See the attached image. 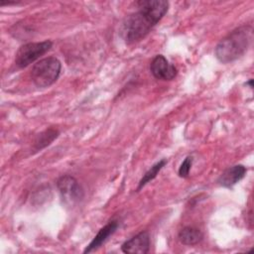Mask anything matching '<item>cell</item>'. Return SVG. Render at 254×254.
Here are the masks:
<instances>
[{"mask_svg": "<svg viewBox=\"0 0 254 254\" xmlns=\"http://www.w3.org/2000/svg\"><path fill=\"white\" fill-rule=\"evenodd\" d=\"M150 70L156 78L162 80H172L178 73L175 65L170 64L162 55H158L152 60L150 64Z\"/></svg>", "mask_w": 254, "mask_h": 254, "instance_id": "cell-6", "label": "cell"}, {"mask_svg": "<svg viewBox=\"0 0 254 254\" xmlns=\"http://www.w3.org/2000/svg\"><path fill=\"white\" fill-rule=\"evenodd\" d=\"M124 253L146 254L150 250V235L147 231H141L121 245Z\"/></svg>", "mask_w": 254, "mask_h": 254, "instance_id": "cell-7", "label": "cell"}, {"mask_svg": "<svg viewBox=\"0 0 254 254\" xmlns=\"http://www.w3.org/2000/svg\"><path fill=\"white\" fill-rule=\"evenodd\" d=\"M253 40V28L243 25L224 37L215 47L216 59L223 63H231L242 57L249 49Z\"/></svg>", "mask_w": 254, "mask_h": 254, "instance_id": "cell-2", "label": "cell"}, {"mask_svg": "<svg viewBox=\"0 0 254 254\" xmlns=\"http://www.w3.org/2000/svg\"><path fill=\"white\" fill-rule=\"evenodd\" d=\"M61 69L62 64L57 58H44L38 61L32 67V81L38 87H49L59 78Z\"/></svg>", "mask_w": 254, "mask_h": 254, "instance_id": "cell-3", "label": "cell"}, {"mask_svg": "<svg viewBox=\"0 0 254 254\" xmlns=\"http://www.w3.org/2000/svg\"><path fill=\"white\" fill-rule=\"evenodd\" d=\"M246 172L247 170L243 165H234L226 169L220 175L217 182L224 188H231L245 177Z\"/></svg>", "mask_w": 254, "mask_h": 254, "instance_id": "cell-8", "label": "cell"}, {"mask_svg": "<svg viewBox=\"0 0 254 254\" xmlns=\"http://www.w3.org/2000/svg\"><path fill=\"white\" fill-rule=\"evenodd\" d=\"M57 188L63 200L69 205L79 202L84 196V191L80 184L75 178L69 175L62 176L57 181Z\"/></svg>", "mask_w": 254, "mask_h": 254, "instance_id": "cell-5", "label": "cell"}, {"mask_svg": "<svg viewBox=\"0 0 254 254\" xmlns=\"http://www.w3.org/2000/svg\"><path fill=\"white\" fill-rule=\"evenodd\" d=\"M167 164V161L165 159L157 162L156 164H154L142 177V179L140 180L139 184H138V188H137V191H139L145 185H147L149 182H151L152 180H154L157 175L159 174V172L164 168V166Z\"/></svg>", "mask_w": 254, "mask_h": 254, "instance_id": "cell-11", "label": "cell"}, {"mask_svg": "<svg viewBox=\"0 0 254 254\" xmlns=\"http://www.w3.org/2000/svg\"><path fill=\"white\" fill-rule=\"evenodd\" d=\"M59 136V131L54 128H50L39 134L35 141V147L37 150H41L50 145Z\"/></svg>", "mask_w": 254, "mask_h": 254, "instance_id": "cell-12", "label": "cell"}, {"mask_svg": "<svg viewBox=\"0 0 254 254\" xmlns=\"http://www.w3.org/2000/svg\"><path fill=\"white\" fill-rule=\"evenodd\" d=\"M191 165H192V157L191 156H188L183 161V163L181 164V166L179 168V171H178L179 176L181 178H188L189 175H190V171Z\"/></svg>", "mask_w": 254, "mask_h": 254, "instance_id": "cell-13", "label": "cell"}, {"mask_svg": "<svg viewBox=\"0 0 254 254\" xmlns=\"http://www.w3.org/2000/svg\"><path fill=\"white\" fill-rule=\"evenodd\" d=\"M246 85H249L250 88H253V79H249V80L246 82Z\"/></svg>", "mask_w": 254, "mask_h": 254, "instance_id": "cell-14", "label": "cell"}, {"mask_svg": "<svg viewBox=\"0 0 254 254\" xmlns=\"http://www.w3.org/2000/svg\"><path fill=\"white\" fill-rule=\"evenodd\" d=\"M136 5L139 10L128 15L121 26V35L128 44L146 37L169 9V2L165 0H141Z\"/></svg>", "mask_w": 254, "mask_h": 254, "instance_id": "cell-1", "label": "cell"}, {"mask_svg": "<svg viewBox=\"0 0 254 254\" xmlns=\"http://www.w3.org/2000/svg\"><path fill=\"white\" fill-rule=\"evenodd\" d=\"M52 46L53 43L49 40L24 44L16 52L15 64L21 68L26 67L50 51Z\"/></svg>", "mask_w": 254, "mask_h": 254, "instance_id": "cell-4", "label": "cell"}, {"mask_svg": "<svg viewBox=\"0 0 254 254\" xmlns=\"http://www.w3.org/2000/svg\"><path fill=\"white\" fill-rule=\"evenodd\" d=\"M117 227H118V222L116 220H112L107 224H105L103 227H101L97 232V234L94 236V238L91 240V242L85 247V249L83 250V253H90L93 250L100 247L107 240V238L116 231Z\"/></svg>", "mask_w": 254, "mask_h": 254, "instance_id": "cell-9", "label": "cell"}, {"mask_svg": "<svg viewBox=\"0 0 254 254\" xmlns=\"http://www.w3.org/2000/svg\"><path fill=\"white\" fill-rule=\"evenodd\" d=\"M178 238L182 244L187 246H193L198 244L202 240L203 234L196 227L186 226L180 230Z\"/></svg>", "mask_w": 254, "mask_h": 254, "instance_id": "cell-10", "label": "cell"}]
</instances>
